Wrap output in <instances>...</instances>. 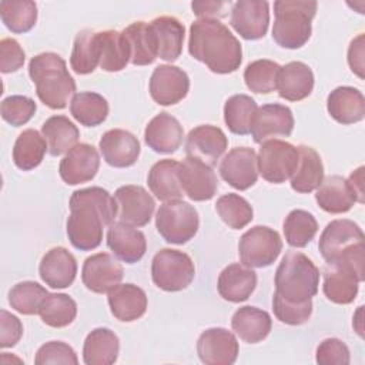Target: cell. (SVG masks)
I'll return each mask as SVG.
<instances>
[{"mask_svg":"<svg viewBox=\"0 0 365 365\" xmlns=\"http://www.w3.org/2000/svg\"><path fill=\"white\" fill-rule=\"evenodd\" d=\"M67 237L80 251H91L101 244L103 228L114 222L117 204L114 197L101 187L76 190L70 197Z\"/></svg>","mask_w":365,"mask_h":365,"instance_id":"cell-1","label":"cell"},{"mask_svg":"<svg viewBox=\"0 0 365 365\" xmlns=\"http://www.w3.org/2000/svg\"><path fill=\"white\" fill-rule=\"evenodd\" d=\"M188 51L217 74L234 73L242 61L241 43L217 19H198L191 24Z\"/></svg>","mask_w":365,"mask_h":365,"instance_id":"cell-2","label":"cell"},{"mask_svg":"<svg viewBox=\"0 0 365 365\" xmlns=\"http://www.w3.org/2000/svg\"><path fill=\"white\" fill-rule=\"evenodd\" d=\"M29 76L36 84L40 101L51 110H61L76 93V81L57 53H40L29 63Z\"/></svg>","mask_w":365,"mask_h":365,"instance_id":"cell-3","label":"cell"},{"mask_svg":"<svg viewBox=\"0 0 365 365\" xmlns=\"http://www.w3.org/2000/svg\"><path fill=\"white\" fill-rule=\"evenodd\" d=\"M319 269L302 252L288 251L275 271V292L291 302L312 299L318 292Z\"/></svg>","mask_w":365,"mask_h":365,"instance_id":"cell-4","label":"cell"},{"mask_svg":"<svg viewBox=\"0 0 365 365\" xmlns=\"http://www.w3.org/2000/svg\"><path fill=\"white\" fill-rule=\"evenodd\" d=\"M317 1L278 0L274 3L272 38L284 48H299L311 37V21L317 13Z\"/></svg>","mask_w":365,"mask_h":365,"instance_id":"cell-5","label":"cell"},{"mask_svg":"<svg viewBox=\"0 0 365 365\" xmlns=\"http://www.w3.org/2000/svg\"><path fill=\"white\" fill-rule=\"evenodd\" d=\"M195 277L191 257L182 251L163 248L151 262V278L155 287L167 292L185 289Z\"/></svg>","mask_w":365,"mask_h":365,"instance_id":"cell-6","label":"cell"},{"mask_svg":"<svg viewBox=\"0 0 365 365\" xmlns=\"http://www.w3.org/2000/svg\"><path fill=\"white\" fill-rule=\"evenodd\" d=\"M200 218L197 210L181 200L160 205L155 215V228L168 244H185L197 234Z\"/></svg>","mask_w":365,"mask_h":365,"instance_id":"cell-7","label":"cell"},{"mask_svg":"<svg viewBox=\"0 0 365 365\" xmlns=\"http://www.w3.org/2000/svg\"><path fill=\"white\" fill-rule=\"evenodd\" d=\"M318 248L327 264L338 262L364 251V232L361 227L351 220H334L324 228Z\"/></svg>","mask_w":365,"mask_h":365,"instance_id":"cell-8","label":"cell"},{"mask_svg":"<svg viewBox=\"0 0 365 365\" xmlns=\"http://www.w3.org/2000/svg\"><path fill=\"white\" fill-rule=\"evenodd\" d=\"M282 251L279 234L267 227L255 225L245 231L238 242V255L244 265L250 268H265L275 262Z\"/></svg>","mask_w":365,"mask_h":365,"instance_id":"cell-9","label":"cell"},{"mask_svg":"<svg viewBox=\"0 0 365 365\" xmlns=\"http://www.w3.org/2000/svg\"><path fill=\"white\" fill-rule=\"evenodd\" d=\"M299 153L291 143L271 138L261 143L257 155L258 173L272 184H282L292 177L297 170Z\"/></svg>","mask_w":365,"mask_h":365,"instance_id":"cell-10","label":"cell"},{"mask_svg":"<svg viewBox=\"0 0 365 365\" xmlns=\"http://www.w3.org/2000/svg\"><path fill=\"white\" fill-rule=\"evenodd\" d=\"M364 281V268L348 262L328 264L324 269V294L334 302L346 305L356 298L359 282Z\"/></svg>","mask_w":365,"mask_h":365,"instance_id":"cell-11","label":"cell"},{"mask_svg":"<svg viewBox=\"0 0 365 365\" xmlns=\"http://www.w3.org/2000/svg\"><path fill=\"white\" fill-rule=\"evenodd\" d=\"M117 218L131 227H144L150 222L155 201L141 185H123L114 192Z\"/></svg>","mask_w":365,"mask_h":365,"instance_id":"cell-12","label":"cell"},{"mask_svg":"<svg viewBox=\"0 0 365 365\" xmlns=\"http://www.w3.org/2000/svg\"><path fill=\"white\" fill-rule=\"evenodd\" d=\"M190 90L187 73L171 64H160L150 77V96L160 106H174L180 103Z\"/></svg>","mask_w":365,"mask_h":365,"instance_id":"cell-13","label":"cell"},{"mask_svg":"<svg viewBox=\"0 0 365 365\" xmlns=\"http://www.w3.org/2000/svg\"><path fill=\"white\" fill-rule=\"evenodd\" d=\"M178 178L184 194L192 201H208L218 190V178L212 167L194 157L180 163Z\"/></svg>","mask_w":365,"mask_h":365,"instance_id":"cell-14","label":"cell"},{"mask_svg":"<svg viewBox=\"0 0 365 365\" xmlns=\"http://www.w3.org/2000/svg\"><path fill=\"white\" fill-rule=\"evenodd\" d=\"M218 171L221 178L235 190H248L258 180L257 153L250 147H235L221 160Z\"/></svg>","mask_w":365,"mask_h":365,"instance_id":"cell-15","label":"cell"},{"mask_svg":"<svg viewBox=\"0 0 365 365\" xmlns=\"http://www.w3.org/2000/svg\"><path fill=\"white\" fill-rule=\"evenodd\" d=\"M240 352L235 335L225 328H208L197 341V354L205 365H231Z\"/></svg>","mask_w":365,"mask_h":365,"instance_id":"cell-16","label":"cell"},{"mask_svg":"<svg viewBox=\"0 0 365 365\" xmlns=\"http://www.w3.org/2000/svg\"><path fill=\"white\" fill-rule=\"evenodd\" d=\"M230 24L245 40H258L267 34L269 26V4L258 0H238L232 3Z\"/></svg>","mask_w":365,"mask_h":365,"instance_id":"cell-17","label":"cell"},{"mask_svg":"<svg viewBox=\"0 0 365 365\" xmlns=\"http://www.w3.org/2000/svg\"><path fill=\"white\" fill-rule=\"evenodd\" d=\"M294 130V115L289 107L272 103L258 107L252 124L251 135L258 144L274 137H288Z\"/></svg>","mask_w":365,"mask_h":365,"instance_id":"cell-18","label":"cell"},{"mask_svg":"<svg viewBox=\"0 0 365 365\" xmlns=\"http://www.w3.org/2000/svg\"><path fill=\"white\" fill-rule=\"evenodd\" d=\"M123 265L110 254L98 252L88 257L81 269V279L87 289L106 294L123 279Z\"/></svg>","mask_w":365,"mask_h":365,"instance_id":"cell-19","label":"cell"},{"mask_svg":"<svg viewBox=\"0 0 365 365\" xmlns=\"http://www.w3.org/2000/svg\"><path fill=\"white\" fill-rule=\"evenodd\" d=\"M228 147V138L225 133L211 124H201L192 128L185 141L187 157H194L210 167H214L220 157Z\"/></svg>","mask_w":365,"mask_h":365,"instance_id":"cell-20","label":"cell"},{"mask_svg":"<svg viewBox=\"0 0 365 365\" xmlns=\"http://www.w3.org/2000/svg\"><path fill=\"white\" fill-rule=\"evenodd\" d=\"M100 167V155L91 144L80 143L74 145L58 165L61 180L68 185H77L91 181Z\"/></svg>","mask_w":365,"mask_h":365,"instance_id":"cell-21","label":"cell"},{"mask_svg":"<svg viewBox=\"0 0 365 365\" xmlns=\"http://www.w3.org/2000/svg\"><path fill=\"white\" fill-rule=\"evenodd\" d=\"M104 161L115 168H125L135 164L140 155L138 138L123 128L106 131L98 143Z\"/></svg>","mask_w":365,"mask_h":365,"instance_id":"cell-22","label":"cell"},{"mask_svg":"<svg viewBox=\"0 0 365 365\" xmlns=\"http://www.w3.org/2000/svg\"><path fill=\"white\" fill-rule=\"evenodd\" d=\"M184 137V130L180 121L163 111L153 117L144 130V141L145 144L155 153L171 154L175 153Z\"/></svg>","mask_w":365,"mask_h":365,"instance_id":"cell-23","label":"cell"},{"mask_svg":"<svg viewBox=\"0 0 365 365\" xmlns=\"http://www.w3.org/2000/svg\"><path fill=\"white\" fill-rule=\"evenodd\" d=\"M38 274L46 285L63 289L74 282L77 261L64 247H54L43 255L38 265Z\"/></svg>","mask_w":365,"mask_h":365,"instance_id":"cell-24","label":"cell"},{"mask_svg":"<svg viewBox=\"0 0 365 365\" xmlns=\"http://www.w3.org/2000/svg\"><path fill=\"white\" fill-rule=\"evenodd\" d=\"M148 29L153 36L157 57L170 63L175 61L182 51L184 24L175 17L160 16L148 23Z\"/></svg>","mask_w":365,"mask_h":365,"instance_id":"cell-25","label":"cell"},{"mask_svg":"<svg viewBox=\"0 0 365 365\" xmlns=\"http://www.w3.org/2000/svg\"><path fill=\"white\" fill-rule=\"evenodd\" d=\"M107 245L118 259L127 264L140 261L147 251L145 235L135 227L120 221L108 225Z\"/></svg>","mask_w":365,"mask_h":365,"instance_id":"cell-26","label":"cell"},{"mask_svg":"<svg viewBox=\"0 0 365 365\" xmlns=\"http://www.w3.org/2000/svg\"><path fill=\"white\" fill-rule=\"evenodd\" d=\"M257 287V274L244 264H230L217 281L218 294L230 302H242L251 297Z\"/></svg>","mask_w":365,"mask_h":365,"instance_id":"cell-27","label":"cell"},{"mask_svg":"<svg viewBox=\"0 0 365 365\" xmlns=\"http://www.w3.org/2000/svg\"><path fill=\"white\" fill-rule=\"evenodd\" d=\"M108 307L114 318L121 322H133L147 311V295L134 284H118L108 291Z\"/></svg>","mask_w":365,"mask_h":365,"instance_id":"cell-28","label":"cell"},{"mask_svg":"<svg viewBox=\"0 0 365 365\" xmlns=\"http://www.w3.org/2000/svg\"><path fill=\"white\" fill-rule=\"evenodd\" d=\"M314 88V73L302 61H291L282 66L277 77V90L281 98L288 101H301L307 98Z\"/></svg>","mask_w":365,"mask_h":365,"instance_id":"cell-29","label":"cell"},{"mask_svg":"<svg viewBox=\"0 0 365 365\" xmlns=\"http://www.w3.org/2000/svg\"><path fill=\"white\" fill-rule=\"evenodd\" d=\"M327 110L336 123L354 124L365 117V97L355 87L341 86L328 94Z\"/></svg>","mask_w":365,"mask_h":365,"instance_id":"cell-30","label":"cell"},{"mask_svg":"<svg viewBox=\"0 0 365 365\" xmlns=\"http://www.w3.org/2000/svg\"><path fill=\"white\" fill-rule=\"evenodd\" d=\"M315 200L318 205L329 214L346 212L358 201L348 180L341 175L325 177L317 188Z\"/></svg>","mask_w":365,"mask_h":365,"instance_id":"cell-31","label":"cell"},{"mask_svg":"<svg viewBox=\"0 0 365 365\" xmlns=\"http://www.w3.org/2000/svg\"><path fill=\"white\" fill-rule=\"evenodd\" d=\"M232 331L247 344H258L268 336L272 328L269 314L257 307H241L231 318Z\"/></svg>","mask_w":365,"mask_h":365,"instance_id":"cell-32","label":"cell"},{"mask_svg":"<svg viewBox=\"0 0 365 365\" xmlns=\"http://www.w3.org/2000/svg\"><path fill=\"white\" fill-rule=\"evenodd\" d=\"M180 163L171 158L157 161L148 171L147 184L151 192L160 201H174L182 197V188L178 178Z\"/></svg>","mask_w":365,"mask_h":365,"instance_id":"cell-33","label":"cell"},{"mask_svg":"<svg viewBox=\"0 0 365 365\" xmlns=\"http://www.w3.org/2000/svg\"><path fill=\"white\" fill-rule=\"evenodd\" d=\"M118 352V336L108 328H96L84 339L83 361L86 365H111Z\"/></svg>","mask_w":365,"mask_h":365,"instance_id":"cell-34","label":"cell"},{"mask_svg":"<svg viewBox=\"0 0 365 365\" xmlns=\"http://www.w3.org/2000/svg\"><path fill=\"white\" fill-rule=\"evenodd\" d=\"M299 160L295 173L291 177V188L301 194L312 192L324 180V165L319 154L309 145L297 147Z\"/></svg>","mask_w":365,"mask_h":365,"instance_id":"cell-35","label":"cell"},{"mask_svg":"<svg viewBox=\"0 0 365 365\" xmlns=\"http://www.w3.org/2000/svg\"><path fill=\"white\" fill-rule=\"evenodd\" d=\"M43 137L47 143L48 153L54 157L68 153L77 145L80 131L77 125L66 115H51L41 127Z\"/></svg>","mask_w":365,"mask_h":365,"instance_id":"cell-36","label":"cell"},{"mask_svg":"<svg viewBox=\"0 0 365 365\" xmlns=\"http://www.w3.org/2000/svg\"><path fill=\"white\" fill-rule=\"evenodd\" d=\"M100 37V67L104 71H121L130 61V46L123 34L117 30L98 31Z\"/></svg>","mask_w":365,"mask_h":365,"instance_id":"cell-37","label":"cell"},{"mask_svg":"<svg viewBox=\"0 0 365 365\" xmlns=\"http://www.w3.org/2000/svg\"><path fill=\"white\" fill-rule=\"evenodd\" d=\"M100 64L98 31L84 29L77 33L70 56V66L77 74H90Z\"/></svg>","mask_w":365,"mask_h":365,"instance_id":"cell-38","label":"cell"},{"mask_svg":"<svg viewBox=\"0 0 365 365\" xmlns=\"http://www.w3.org/2000/svg\"><path fill=\"white\" fill-rule=\"evenodd\" d=\"M48 150L44 137L34 128H27L19 134L13 147V161L17 168L30 171L38 167Z\"/></svg>","mask_w":365,"mask_h":365,"instance_id":"cell-39","label":"cell"},{"mask_svg":"<svg viewBox=\"0 0 365 365\" xmlns=\"http://www.w3.org/2000/svg\"><path fill=\"white\" fill-rule=\"evenodd\" d=\"M70 113L81 125L96 127L107 118L108 103L98 93L81 91L71 98Z\"/></svg>","mask_w":365,"mask_h":365,"instance_id":"cell-40","label":"cell"},{"mask_svg":"<svg viewBox=\"0 0 365 365\" xmlns=\"http://www.w3.org/2000/svg\"><path fill=\"white\" fill-rule=\"evenodd\" d=\"M258 110L255 100L247 94H234L224 104V121L228 130L245 135L251 130L252 118Z\"/></svg>","mask_w":365,"mask_h":365,"instance_id":"cell-41","label":"cell"},{"mask_svg":"<svg viewBox=\"0 0 365 365\" xmlns=\"http://www.w3.org/2000/svg\"><path fill=\"white\" fill-rule=\"evenodd\" d=\"M130 46V63L134 66H148L157 58L153 36L145 21H134L123 30Z\"/></svg>","mask_w":365,"mask_h":365,"instance_id":"cell-42","label":"cell"},{"mask_svg":"<svg viewBox=\"0 0 365 365\" xmlns=\"http://www.w3.org/2000/svg\"><path fill=\"white\" fill-rule=\"evenodd\" d=\"M41 321L51 328L70 325L77 315V304L67 294H48L38 309Z\"/></svg>","mask_w":365,"mask_h":365,"instance_id":"cell-43","label":"cell"},{"mask_svg":"<svg viewBox=\"0 0 365 365\" xmlns=\"http://www.w3.org/2000/svg\"><path fill=\"white\" fill-rule=\"evenodd\" d=\"M0 16L11 33H27L37 21V6L31 0H4L0 3Z\"/></svg>","mask_w":365,"mask_h":365,"instance_id":"cell-44","label":"cell"},{"mask_svg":"<svg viewBox=\"0 0 365 365\" xmlns=\"http://www.w3.org/2000/svg\"><path fill=\"white\" fill-rule=\"evenodd\" d=\"M285 241L295 248L307 247L318 231L315 217L305 210H292L284 220Z\"/></svg>","mask_w":365,"mask_h":365,"instance_id":"cell-45","label":"cell"},{"mask_svg":"<svg viewBox=\"0 0 365 365\" xmlns=\"http://www.w3.org/2000/svg\"><path fill=\"white\" fill-rule=\"evenodd\" d=\"M215 210L220 218L232 230H241L254 218V211L250 202L238 194H224L215 202Z\"/></svg>","mask_w":365,"mask_h":365,"instance_id":"cell-46","label":"cell"},{"mask_svg":"<svg viewBox=\"0 0 365 365\" xmlns=\"http://www.w3.org/2000/svg\"><path fill=\"white\" fill-rule=\"evenodd\" d=\"M47 295V289L38 282L23 281L9 291V304L23 315H36Z\"/></svg>","mask_w":365,"mask_h":365,"instance_id":"cell-47","label":"cell"},{"mask_svg":"<svg viewBox=\"0 0 365 365\" xmlns=\"http://www.w3.org/2000/svg\"><path fill=\"white\" fill-rule=\"evenodd\" d=\"M281 66L272 60L261 58L250 63L244 70L247 87L258 94H268L277 90V77Z\"/></svg>","mask_w":365,"mask_h":365,"instance_id":"cell-48","label":"cell"},{"mask_svg":"<svg viewBox=\"0 0 365 365\" xmlns=\"http://www.w3.org/2000/svg\"><path fill=\"white\" fill-rule=\"evenodd\" d=\"M272 311L277 319L287 325H302L312 314V299L304 302H291L274 292Z\"/></svg>","mask_w":365,"mask_h":365,"instance_id":"cell-49","label":"cell"},{"mask_svg":"<svg viewBox=\"0 0 365 365\" xmlns=\"http://www.w3.org/2000/svg\"><path fill=\"white\" fill-rule=\"evenodd\" d=\"M36 110H37V106L34 100L27 96L6 97L0 106L1 118L14 127H20L27 121H30Z\"/></svg>","mask_w":365,"mask_h":365,"instance_id":"cell-50","label":"cell"},{"mask_svg":"<svg viewBox=\"0 0 365 365\" xmlns=\"http://www.w3.org/2000/svg\"><path fill=\"white\" fill-rule=\"evenodd\" d=\"M34 364L46 365V364H78V358L76 351L63 341H50L43 344L34 356Z\"/></svg>","mask_w":365,"mask_h":365,"instance_id":"cell-51","label":"cell"},{"mask_svg":"<svg viewBox=\"0 0 365 365\" xmlns=\"http://www.w3.org/2000/svg\"><path fill=\"white\" fill-rule=\"evenodd\" d=\"M315 361L319 365H348L351 355L344 341L338 338H327L317 346Z\"/></svg>","mask_w":365,"mask_h":365,"instance_id":"cell-52","label":"cell"},{"mask_svg":"<svg viewBox=\"0 0 365 365\" xmlns=\"http://www.w3.org/2000/svg\"><path fill=\"white\" fill-rule=\"evenodd\" d=\"M26 53L20 43L11 37L1 38L0 41V70L1 73H14L24 64Z\"/></svg>","mask_w":365,"mask_h":365,"instance_id":"cell-53","label":"cell"},{"mask_svg":"<svg viewBox=\"0 0 365 365\" xmlns=\"http://www.w3.org/2000/svg\"><path fill=\"white\" fill-rule=\"evenodd\" d=\"M23 335V324L21 321L7 312L6 309L0 311V346L4 348H11L14 346Z\"/></svg>","mask_w":365,"mask_h":365,"instance_id":"cell-54","label":"cell"},{"mask_svg":"<svg viewBox=\"0 0 365 365\" xmlns=\"http://www.w3.org/2000/svg\"><path fill=\"white\" fill-rule=\"evenodd\" d=\"M231 3L228 1H192L191 9L195 16L200 19H214V17H224L225 9L230 7Z\"/></svg>","mask_w":365,"mask_h":365,"instance_id":"cell-55","label":"cell"},{"mask_svg":"<svg viewBox=\"0 0 365 365\" xmlns=\"http://www.w3.org/2000/svg\"><path fill=\"white\" fill-rule=\"evenodd\" d=\"M348 64L359 78H364V34L356 36L348 48Z\"/></svg>","mask_w":365,"mask_h":365,"instance_id":"cell-56","label":"cell"},{"mask_svg":"<svg viewBox=\"0 0 365 365\" xmlns=\"http://www.w3.org/2000/svg\"><path fill=\"white\" fill-rule=\"evenodd\" d=\"M348 182L356 194L358 202H364V167H359L354 173H351Z\"/></svg>","mask_w":365,"mask_h":365,"instance_id":"cell-57","label":"cell"}]
</instances>
